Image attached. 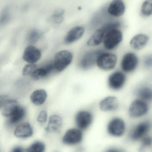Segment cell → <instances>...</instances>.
Wrapping results in <instances>:
<instances>
[{"label":"cell","instance_id":"22","mask_svg":"<svg viewBox=\"0 0 152 152\" xmlns=\"http://www.w3.org/2000/svg\"><path fill=\"white\" fill-rule=\"evenodd\" d=\"M105 32L102 28L98 29L91 36L87 42V45L89 47H96L103 42Z\"/></svg>","mask_w":152,"mask_h":152},{"label":"cell","instance_id":"25","mask_svg":"<svg viewBox=\"0 0 152 152\" xmlns=\"http://www.w3.org/2000/svg\"><path fill=\"white\" fill-rule=\"evenodd\" d=\"M141 15L146 17L152 15V0H145L140 7Z\"/></svg>","mask_w":152,"mask_h":152},{"label":"cell","instance_id":"21","mask_svg":"<svg viewBox=\"0 0 152 152\" xmlns=\"http://www.w3.org/2000/svg\"><path fill=\"white\" fill-rule=\"evenodd\" d=\"M62 124V118L59 115H53L50 117L48 126L46 128L47 132H56L59 130Z\"/></svg>","mask_w":152,"mask_h":152},{"label":"cell","instance_id":"13","mask_svg":"<svg viewBox=\"0 0 152 152\" xmlns=\"http://www.w3.org/2000/svg\"><path fill=\"white\" fill-rule=\"evenodd\" d=\"M42 56L41 51L36 47L30 45L25 49L23 58L29 64H34L40 60Z\"/></svg>","mask_w":152,"mask_h":152},{"label":"cell","instance_id":"7","mask_svg":"<svg viewBox=\"0 0 152 152\" xmlns=\"http://www.w3.org/2000/svg\"><path fill=\"white\" fill-rule=\"evenodd\" d=\"M123 39L122 32L119 29H113L105 34L103 45L107 50H113L119 46Z\"/></svg>","mask_w":152,"mask_h":152},{"label":"cell","instance_id":"15","mask_svg":"<svg viewBox=\"0 0 152 152\" xmlns=\"http://www.w3.org/2000/svg\"><path fill=\"white\" fill-rule=\"evenodd\" d=\"M102 51L101 50H96L87 52L81 60V67L84 69H88L96 64L98 56Z\"/></svg>","mask_w":152,"mask_h":152},{"label":"cell","instance_id":"9","mask_svg":"<svg viewBox=\"0 0 152 152\" xmlns=\"http://www.w3.org/2000/svg\"><path fill=\"white\" fill-rule=\"evenodd\" d=\"M120 106V102L117 97L108 96L100 101L99 108L101 111L106 113H113L118 110Z\"/></svg>","mask_w":152,"mask_h":152},{"label":"cell","instance_id":"29","mask_svg":"<svg viewBox=\"0 0 152 152\" xmlns=\"http://www.w3.org/2000/svg\"><path fill=\"white\" fill-rule=\"evenodd\" d=\"M121 23L119 21H112L108 22L102 27V29L104 31L105 33L108 31L113 29H119Z\"/></svg>","mask_w":152,"mask_h":152},{"label":"cell","instance_id":"23","mask_svg":"<svg viewBox=\"0 0 152 152\" xmlns=\"http://www.w3.org/2000/svg\"><path fill=\"white\" fill-rule=\"evenodd\" d=\"M47 98V93L45 90L39 89L34 91L31 96L32 103L36 105L42 104L46 101Z\"/></svg>","mask_w":152,"mask_h":152},{"label":"cell","instance_id":"33","mask_svg":"<svg viewBox=\"0 0 152 152\" xmlns=\"http://www.w3.org/2000/svg\"><path fill=\"white\" fill-rule=\"evenodd\" d=\"M48 114L45 111H42L39 114L37 118V121L40 124H44L46 122L47 120Z\"/></svg>","mask_w":152,"mask_h":152},{"label":"cell","instance_id":"1","mask_svg":"<svg viewBox=\"0 0 152 152\" xmlns=\"http://www.w3.org/2000/svg\"><path fill=\"white\" fill-rule=\"evenodd\" d=\"M149 110V103L137 98L131 102L128 107V115L131 119H141L148 113Z\"/></svg>","mask_w":152,"mask_h":152},{"label":"cell","instance_id":"35","mask_svg":"<svg viewBox=\"0 0 152 152\" xmlns=\"http://www.w3.org/2000/svg\"><path fill=\"white\" fill-rule=\"evenodd\" d=\"M23 151H24V150L23 148L20 146H18L15 148L13 150V152H22Z\"/></svg>","mask_w":152,"mask_h":152},{"label":"cell","instance_id":"27","mask_svg":"<svg viewBox=\"0 0 152 152\" xmlns=\"http://www.w3.org/2000/svg\"><path fill=\"white\" fill-rule=\"evenodd\" d=\"M45 145L41 141H36L32 144L26 151L31 152H43L45 151Z\"/></svg>","mask_w":152,"mask_h":152},{"label":"cell","instance_id":"26","mask_svg":"<svg viewBox=\"0 0 152 152\" xmlns=\"http://www.w3.org/2000/svg\"><path fill=\"white\" fill-rule=\"evenodd\" d=\"M42 32L37 29H33L28 34L27 40L30 43L37 42L42 36Z\"/></svg>","mask_w":152,"mask_h":152},{"label":"cell","instance_id":"31","mask_svg":"<svg viewBox=\"0 0 152 152\" xmlns=\"http://www.w3.org/2000/svg\"><path fill=\"white\" fill-rule=\"evenodd\" d=\"M38 68V66L34 64H30L25 66L23 70L24 76L31 75Z\"/></svg>","mask_w":152,"mask_h":152},{"label":"cell","instance_id":"3","mask_svg":"<svg viewBox=\"0 0 152 152\" xmlns=\"http://www.w3.org/2000/svg\"><path fill=\"white\" fill-rule=\"evenodd\" d=\"M152 129V123L149 120L140 121L134 125L130 131L129 138L132 142L140 141L144 137L148 135Z\"/></svg>","mask_w":152,"mask_h":152},{"label":"cell","instance_id":"8","mask_svg":"<svg viewBox=\"0 0 152 152\" xmlns=\"http://www.w3.org/2000/svg\"><path fill=\"white\" fill-rule=\"evenodd\" d=\"M72 54L68 50H61L55 55L54 64L55 69L58 72H62L72 63Z\"/></svg>","mask_w":152,"mask_h":152},{"label":"cell","instance_id":"11","mask_svg":"<svg viewBox=\"0 0 152 152\" xmlns=\"http://www.w3.org/2000/svg\"><path fill=\"white\" fill-rule=\"evenodd\" d=\"M75 121L76 125L79 129H86L92 123L93 115L90 112L88 111H80L76 115Z\"/></svg>","mask_w":152,"mask_h":152},{"label":"cell","instance_id":"14","mask_svg":"<svg viewBox=\"0 0 152 152\" xmlns=\"http://www.w3.org/2000/svg\"><path fill=\"white\" fill-rule=\"evenodd\" d=\"M82 137V133L80 130L70 129L64 135L62 141L66 145H76L81 141Z\"/></svg>","mask_w":152,"mask_h":152},{"label":"cell","instance_id":"6","mask_svg":"<svg viewBox=\"0 0 152 152\" xmlns=\"http://www.w3.org/2000/svg\"><path fill=\"white\" fill-rule=\"evenodd\" d=\"M140 64L138 56L132 52H128L123 56L120 63L121 70L124 72L131 74L137 69Z\"/></svg>","mask_w":152,"mask_h":152},{"label":"cell","instance_id":"5","mask_svg":"<svg viewBox=\"0 0 152 152\" xmlns=\"http://www.w3.org/2000/svg\"><path fill=\"white\" fill-rule=\"evenodd\" d=\"M127 81L126 74L121 70H115L111 73L107 79V85L112 91L121 90L126 85Z\"/></svg>","mask_w":152,"mask_h":152},{"label":"cell","instance_id":"24","mask_svg":"<svg viewBox=\"0 0 152 152\" xmlns=\"http://www.w3.org/2000/svg\"><path fill=\"white\" fill-rule=\"evenodd\" d=\"M25 109L19 105L15 112L10 117V123L11 124H16L21 121L25 115Z\"/></svg>","mask_w":152,"mask_h":152},{"label":"cell","instance_id":"32","mask_svg":"<svg viewBox=\"0 0 152 152\" xmlns=\"http://www.w3.org/2000/svg\"><path fill=\"white\" fill-rule=\"evenodd\" d=\"M143 65L145 69L147 70L152 69V54L147 55L144 57Z\"/></svg>","mask_w":152,"mask_h":152},{"label":"cell","instance_id":"4","mask_svg":"<svg viewBox=\"0 0 152 152\" xmlns=\"http://www.w3.org/2000/svg\"><path fill=\"white\" fill-rule=\"evenodd\" d=\"M118 61V57L115 54L103 51L98 56L96 64L101 70L111 72L116 67Z\"/></svg>","mask_w":152,"mask_h":152},{"label":"cell","instance_id":"16","mask_svg":"<svg viewBox=\"0 0 152 152\" xmlns=\"http://www.w3.org/2000/svg\"><path fill=\"white\" fill-rule=\"evenodd\" d=\"M135 94L138 98L148 103L152 102V85L142 84L136 88Z\"/></svg>","mask_w":152,"mask_h":152},{"label":"cell","instance_id":"17","mask_svg":"<svg viewBox=\"0 0 152 152\" xmlns=\"http://www.w3.org/2000/svg\"><path fill=\"white\" fill-rule=\"evenodd\" d=\"M85 29L83 26H76L71 29L67 33L65 38L67 44H71L79 40L83 36Z\"/></svg>","mask_w":152,"mask_h":152},{"label":"cell","instance_id":"30","mask_svg":"<svg viewBox=\"0 0 152 152\" xmlns=\"http://www.w3.org/2000/svg\"><path fill=\"white\" fill-rule=\"evenodd\" d=\"M140 142V149L148 148L152 145V136L148 134L144 137Z\"/></svg>","mask_w":152,"mask_h":152},{"label":"cell","instance_id":"12","mask_svg":"<svg viewBox=\"0 0 152 152\" xmlns=\"http://www.w3.org/2000/svg\"><path fill=\"white\" fill-rule=\"evenodd\" d=\"M149 38L145 34L140 33L132 37L129 42L130 47L133 50L139 51L143 49L148 44Z\"/></svg>","mask_w":152,"mask_h":152},{"label":"cell","instance_id":"34","mask_svg":"<svg viewBox=\"0 0 152 152\" xmlns=\"http://www.w3.org/2000/svg\"><path fill=\"white\" fill-rule=\"evenodd\" d=\"M10 18V15L8 12H4V14L1 16V24H5L7 23Z\"/></svg>","mask_w":152,"mask_h":152},{"label":"cell","instance_id":"28","mask_svg":"<svg viewBox=\"0 0 152 152\" xmlns=\"http://www.w3.org/2000/svg\"><path fill=\"white\" fill-rule=\"evenodd\" d=\"M65 11L62 9H58L55 10L52 15L53 22L56 24H60L64 20V15Z\"/></svg>","mask_w":152,"mask_h":152},{"label":"cell","instance_id":"19","mask_svg":"<svg viewBox=\"0 0 152 152\" xmlns=\"http://www.w3.org/2000/svg\"><path fill=\"white\" fill-rule=\"evenodd\" d=\"M55 69L54 63L50 64L45 66L36 69L31 75V77L34 80H39L46 77Z\"/></svg>","mask_w":152,"mask_h":152},{"label":"cell","instance_id":"2","mask_svg":"<svg viewBox=\"0 0 152 152\" xmlns=\"http://www.w3.org/2000/svg\"><path fill=\"white\" fill-rule=\"evenodd\" d=\"M106 130L107 134L112 137H122L125 135L127 130L126 122L121 117L113 116L108 121Z\"/></svg>","mask_w":152,"mask_h":152},{"label":"cell","instance_id":"10","mask_svg":"<svg viewBox=\"0 0 152 152\" xmlns=\"http://www.w3.org/2000/svg\"><path fill=\"white\" fill-rule=\"evenodd\" d=\"M126 6L123 0H112L107 7V12L111 16L120 18L124 15Z\"/></svg>","mask_w":152,"mask_h":152},{"label":"cell","instance_id":"18","mask_svg":"<svg viewBox=\"0 0 152 152\" xmlns=\"http://www.w3.org/2000/svg\"><path fill=\"white\" fill-rule=\"evenodd\" d=\"M19 106L17 101L15 100L8 99L1 105L2 115L5 117H10L15 112Z\"/></svg>","mask_w":152,"mask_h":152},{"label":"cell","instance_id":"20","mask_svg":"<svg viewBox=\"0 0 152 152\" xmlns=\"http://www.w3.org/2000/svg\"><path fill=\"white\" fill-rule=\"evenodd\" d=\"M33 134L31 126L28 123H24L18 125L15 130L14 134L19 138L29 137Z\"/></svg>","mask_w":152,"mask_h":152}]
</instances>
